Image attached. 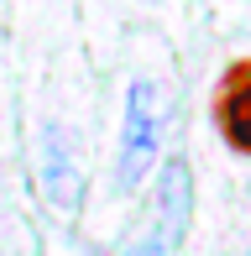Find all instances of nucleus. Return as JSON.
Returning <instances> with one entry per match:
<instances>
[{
  "mask_svg": "<svg viewBox=\"0 0 251 256\" xmlns=\"http://www.w3.org/2000/svg\"><path fill=\"white\" fill-rule=\"evenodd\" d=\"M168 136V94L157 89V78H136L126 94L120 115V152H116V194H136L146 183V172L162 157Z\"/></svg>",
  "mask_w": 251,
  "mask_h": 256,
  "instance_id": "f257e3e1",
  "label": "nucleus"
},
{
  "mask_svg": "<svg viewBox=\"0 0 251 256\" xmlns=\"http://www.w3.org/2000/svg\"><path fill=\"white\" fill-rule=\"evenodd\" d=\"M194 225V172L184 157H173L157 178V194H152V209H146V225L136 240H126L120 256H178Z\"/></svg>",
  "mask_w": 251,
  "mask_h": 256,
  "instance_id": "f03ea898",
  "label": "nucleus"
},
{
  "mask_svg": "<svg viewBox=\"0 0 251 256\" xmlns=\"http://www.w3.org/2000/svg\"><path fill=\"white\" fill-rule=\"evenodd\" d=\"M42 194L58 214H74L84 199V168H78V142L63 120L42 131Z\"/></svg>",
  "mask_w": 251,
  "mask_h": 256,
  "instance_id": "7ed1b4c3",
  "label": "nucleus"
},
{
  "mask_svg": "<svg viewBox=\"0 0 251 256\" xmlns=\"http://www.w3.org/2000/svg\"><path fill=\"white\" fill-rule=\"evenodd\" d=\"M214 126L236 157H251V63H230L214 94Z\"/></svg>",
  "mask_w": 251,
  "mask_h": 256,
  "instance_id": "20e7f679",
  "label": "nucleus"
}]
</instances>
